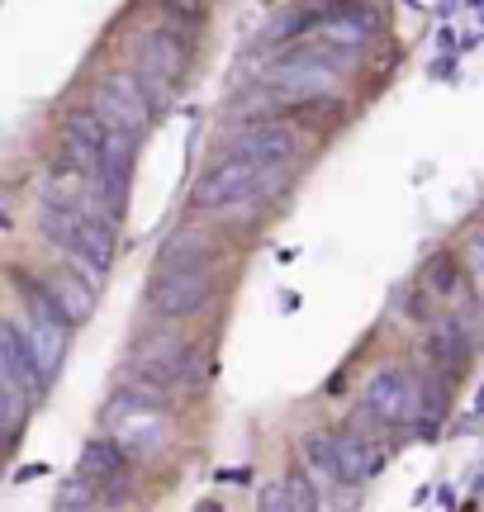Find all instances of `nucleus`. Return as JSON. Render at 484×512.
I'll list each match as a JSON object with an SVG mask.
<instances>
[{
    "label": "nucleus",
    "instance_id": "nucleus-1",
    "mask_svg": "<svg viewBox=\"0 0 484 512\" xmlns=\"http://www.w3.org/2000/svg\"><path fill=\"white\" fill-rule=\"evenodd\" d=\"M285 190H290V166L219 157L195 185V209H205V214H242L257 200H276Z\"/></svg>",
    "mask_w": 484,
    "mask_h": 512
},
{
    "label": "nucleus",
    "instance_id": "nucleus-2",
    "mask_svg": "<svg viewBox=\"0 0 484 512\" xmlns=\"http://www.w3.org/2000/svg\"><path fill=\"white\" fill-rule=\"evenodd\" d=\"M38 233L53 242L57 252L67 256V266H76L91 280H105L114 266V223L91 219V214H76V209H57L43 204L38 214Z\"/></svg>",
    "mask_w": 484,
    "mask_h": 512
},
{
    "label": "nucleus",
    "instance_id": "nucleus-3",
    "mask_svg": "<svg viewBox=\"0 0 484 512\" xmlns=\"http://www.w3.org/2000/svg\"><path fill=\"white\" fill-rule=\"evenodd\" d=\"M219 294V275L209 261H186V256H162L157 261V275L148 285V304L157 318H171V323H186L195 313H205Z\"/></svg>",
    "mask_w": 484,
    "mask_h": 512
},
{
    "label": "nucleus",
    "instance_id": "nucleus-4",
    "mask_svg": "<svg viewBox=\"0 0 484 512\" xmlns=\"http://www.w3.org/2000/svg\"><path fill=\"white\" fill-rule=\"evenodd\" d=\"M304 456L333 484H347V489H361L371 475L385 470V446L366 432V422H352L342 432H318L304 441Z\"/></svg>",
    "mask_w": 484,
    "mask_h": 512
},
{
    "label": "nucleus",
    "instance_id": "nucleus-5",
    "mask_svg": "<svg viewBox=\"0 0 484 512\" xmlns=\"http://www.w3.org/2000/svg\"><path fill=\"white\" fill-rule=\"evenodd\" d=\"M152 110H157V100H152L148 81L138 72H110L100 81V91H95V114L110 128H119V133H133V138L148 133Z\"/></svg>",
    "mask_w": 484,
    "mask_h": 512
},
{
    "label": "nucleus",
    "instance_id": "nucleus-6",
    "mask_svg": "<svg viewBox=\"0 0 484 512\" xmlns=\"http://www.w3.org/2000/svg\"><path fill=\"white\" fill-rule=\"evenodd\" d=\"M304 152V133L285 119H252L242 124L233 138H228L224 157H238V162H261V166H290Z\"/></svg>",
    "mask_w": 484,
    "mask_h": 512
},
{
    "label": "nucleus",
    "instance_id": "nucleus-7",
    "mask_svg": "<svg viewBox=\"0 0 484 512\" xmlns=\"http://www.w3.org/2000/svg\"><path fill=\"white\" fill-rule=\"evenodd\" d=\"M366 413L380 427H404L423 418V380L409 375L404 366H385L366 384Z\"/></svg>",
    "mask_w": 484,
    "mask_h": 512
},
{
    "label": "nucleus",
    "instance_id": "nucleus-8",
    "mask_svg": "<svg viewBox=\"0 0 484 512\" xmlns=\"http://www.w3.org/2000/svg\"><path fill=\"white\" fill-rule=\"evenodd\" d=\"M138 361H143L138 375L152 380L157 389H181V384L195 380V370H205L195 342H186L181 332H152V337H143L138 342Z\"/></svg>",
    "mask_w": 484,
    "mask_h": 512
},
{
    "label": "nucleus",
    "instance_id": "nucleus-9",
    "mask_svg": "<svg viewBox=\"0 0 484 512\" xmlns=\"http://www.w3.org/2000/svg\"><path fill=\"white\" fill-rule=\"evenodd\" d=\"M133 57H138L133 72L148 81L152 100H162V91L186 72V38L176 34V29H148V34L133 43Z\"/></svg>",
    "mask_w": 484,
    "mask_h": 512
},
{
    "label": "nucleus",
    "instance_id": "nucleus-10",
    "mask_svg": "<svg viewBox=\"0 0 484 512\" xmlns=\"http://www.w3.org/2000/svg\"><path fill=\"white\" fill-rule=\"evenodd\" d=\"M0 380L24 389L29 399H38L48 389V370H43L34 342H29V328H19L10 318H0Z\"/></svg>",
    "mask_w": 484,
    "mask_h": 512
},
{
    "label": "nucleus",
    "instance_id": "nucleus-11",
    "mask_svg": "<svg viewBox=\"0 0 484 512\" xmlns=\"http://www.w3.org/2000/svg\"><path fill=\"white\" fill-rule=\"evenodd\" d=\"M43 285H48L53 304L62 309V318H67L72 328H76V323H86V318L95 313V280H91V275H81L76 266H62V271H53L48 280H43Z\"/></svg>",
    "mask_w": 484,
    "mask_h": 512
},
{
    "label": "nucleus",
    "instance_id": "nucleus-12",
    "mask_svg": "<svg viewBox=\"0 0 484 512\" xmlns=\"http://www.w3.org/2000/svg\"><path fill=\"white\" fill-rule=\"evenodd\" d=\"M124 470H129V451L114 437H95L86 441L81 451V479H100V484H124Z\"/></svg>",
    "mask_w": 484,
    "mask_h": 512
},
{
    "label": "nucleus",
    "instance_id": "nucleus-13",
    "mask_svg": "<svg viewBox=\"0 0 484 512\" xmlns=\"http://www.w3.org/2000/svg\"><path fill=\"white\" fill-rule=\"evenodd\" d=\"M428 356L437 361L442 370H461L475 356V337H470L466 323H437V328L428 332Z\"/></svg>",
    "mask_w": 484,
    "mask_h": 512
},
{
    "label": "nucleus",
    "instance_id": "nucleus-14",
    "mask_svg": "<svg viewBox=\"0 0 484 512\" xmlns=\"http://www.w3.org/2000/svg\"><path fill=\"white\" fill-rule=\"evenodd\" d=\"M318 38H328V43H337V48H347V53L361 57V48L375 38V19L366 15V10H337L333 19H323L314 29Z\"/></svg>",
    "mask_w": 484,
    "mask_h": 512
},
{
    "label": "nucleus",
    "instance_id": "nucleus-15",
    "mask_svg": "<svg viewBox=\"0 0 484 512\" xmlns=\"http://www.w3.org/2000/svg\"><path fill=\"white\" fill-rule=\"evenodd\" d=\"M418 290H428L432 299H451V294L461 290V256L456 252H432L428 261H423Z\"/></svg>",
    "mask_w": 484,
    "mask_h": 512
},
{
    "label": "nucleus",
    "instance_id": "nucleus-16",
    "mask_svg": "<svg viewBox=\"0 0 484 512\" xmlns=\"http://www.w3.org/2000/svg\"><path fill=\"white\" fill-rule=\"evenodd\" d=\"M285 484H290V503H295V512H318V489L309 484V475H290Z\"/></svg>",
    "mask_w": 484,
    "mask_h": 512
},
{
    "label": "nucleus",
    "instance_id": "nucleus-17",
    "mask_svg": "<svg viewBox=\"0 0 484 512\" xmlns=\"http://www.w3.org/2000/svg\"><path fill=\"white\" fill-rule=\"evenodd\" d=\"M81 508H91V484H86V479H72V484L57 494V512H81Z\"/></svg>",
    "mask_w": 484,
    "mask_h": 512
},
{
    "label": "nucleus",
    "instance_id": "nucleus-18",
    "mask_svg": "<svg viewBox=\"0 0 484 512\" xmlns=\"http://www.w3.org/2000/svg\"><path fill=\"white\" fill-rule=\"evenodd\" d=\"M257 512H295V503H290V484H285V479H280V484H266Z\"/></svg>",
    "mask_w": 484,
    "mask_h": 512
},
{
    "label": "nucleus",
    "instance_id": "nucleus-19",
    "mask_svg": "<svg viewBox=\"0 0 484 512\" xmlns=\"http://www.w3.org/2000/svg\"><path fill=\"white\" fill-rule=\"evenodd\" d=\"M167 5V15L186 19V24H200L205 19V0H162Z\"/></svg>",
    "mask_w": 484,
    "mask_h": 512
},
{
    "label": "nucleus",
    "instance_id": "nucleus-20",
    "mask_svg": "<svg viewBox=\"0 0 484 512\" xmlns=\"http://www.w3.org/2000/svg\"><path fill=\"white\" fill-rule=\"evenodd\" d=\"M224 479H228V484H242V479H247V470H219V484H224Z\"/></svg>",
    "mask_w": 484,
    "mask_h": 512
},
{
    "label": "nucleus",
    "instance_id": "nucleus-21",
    "mask_svg": "<svg viewBox=\"0 0 484 512\" xmlns=\"http://www.w3.org/2000/svg\"><path fill=\"white\" fill-rule=\"evenodd\" d=\"M195 512H219V508H214V503H200V508H195Z\"/></svg>",
    "mask_w": 484,
    "mask_h": 512
},
{
    "label": "nucleus",
    "instance_id": "nucleus-22",
    "mask_svg": "<svg viewBox=\"0 0 484 512\" xmlns=\"http://www.w3.org/2000/svg\"><path fill=\"white\" fill-rule=\"evenodd\" d=\"M5 223H10V219H5V214H0V228H5Z\"/></svg>",
    "mask_w": 484,
    "mask_h": 512
},
{
    "label": "nucleus",
    "instance_id": "nucleus-23",
    "mask_svg": "<svg viewBox=\"0 0 484 512\" xmlns=\"http://www.w3.org/2000/svg\"><path fill=\"white\" fill-rule=\"evenodd\" d=\"M81 512H95V508H81Z\"/></svg>",
    "mask_w": 484,
    "mask_h": 512
}]
</instances>
